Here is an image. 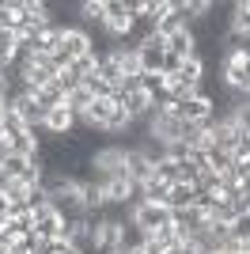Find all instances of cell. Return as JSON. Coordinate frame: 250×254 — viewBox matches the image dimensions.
Instances as JSON below:
<instances>
[{"label": "cell", "instance_id": "4", "mask_svg": "<svg viewBox=\"0 0 250 254\" xmlns=\"http://www.w3.org/2000/svg\"><path fill=\"white\" fill-rule=\"evenodd\" d=\"M11 110L23 118V126L31 129V133H42V126H46V106L38 103L34 95H27V91H19V95H11Z\"/></svg>", "mask_w": 250, "mask_h": 254}, {"label": "cell", "instance_id": "28", "mask_svg": "<svg viewBox=\"0 0 250 254\" xmlns=\"http://www.w3.org/2000/svg\"><path fill=\"white\" fill-rule=\"evenodd\" d=\"M231 254H250V251H231Z\"/></svg>", "mask_w": 250, "mask_h": 254}, {"label": "cell", "instance_id": "11", "mask_svg": "<svg viewBox=\"0 0 250 254\" xmlns=\"http://www.w3.org/2000/svg\"><path fill=\"white\" fill-rule=\"evenodd\" d=\"M189 205H197V190H193L189 182H175V186H171V197H167V209L182 212V209H189Z\"/></svg>", "mask_w": 250, "mask_h": 254}, {"label": "cell", "instance_id": "20", "mask_svg": "<svg viewBox=\"0 0 250 254\" xmlns=\"http://www.w3.org/2000/svg\"><path fill=\"white\" fill-rule=\"evenodd\" d=\"M8 232H15V235L34 232V209H15L8 216Z\"/></svg>", "mask_w": 250, "mask_h": 254}, {"label": "cell", "instance_id": "22", "mask_svg": "<svg viewBox=\"0 0 250 254\" xmlns=\"http://www.w3.org/2000/svg\"><path fill=\"white\" fill-rule=\"evenodd\" d=\"M34 99H38L46 110H57V106H64V91L57 87V80H53L50 87H42V91H34Z\"/></svg>", "mask_w": 250, "mask_h": 254}, {"label": "cell", "instance_id": "29", "mask_svg": "<svg viewBox=\"0 0 250 254\" xmlns=\"http://www.w3.org/2000/svg\"><path fill=\"white\" fill-rule=\"evenodd\" d=\"M212 254H228V251H212Z\"/></svg>", "mask_w": 250, "mask_h": 254}, {"label": "cell", "instance_id": "2", "mask_svg": "<svg viewBox=\"0 0 250 254\" xmlns=\"http://www.w3.org/2000/svg\"><path fill=\"white\" fill-rule=\"evenodd\" d=\"M175 220V212L167 209V205H152V201H136L133 209H129V224H136L140 232L152 239V235L159 232V228H167V224Z\"/></svg>", "mask_w": 250, "mask_h": 254}, {"label": "cell", "instance_id": "16", "mask_svg": "<svg viewBox=\"0 0 250 254\" xmlns=\"http://www.w3.org/2000/svg\"><path fill=\"white\" fill-rule=\"evenodd\" d=\"M15 50H19V34L0 31V72H8L11 64H15Z\"/></svg>", "mask_w": 250, "mask_h": 254}, {"label": "cell", "instance_id": "9", "mask_svg": "<svg viewBox=\"0 0 250 254\" xmlns=\"http://www.w3.org/2000/svg\"><path fill=\"white\" fill-rule=\"evenodd\" d=\"M72 129H76V114L68 110V106H57V110H50V114H46L42 133H50V137H68Z\"/></svg>", "mask_w": 250, "mask_h": 254}, {"label": "cell", "instance_id": "14", "mask_svg": "<svg viewBox=\"0 0 250 254\" xmlns=\"http://www.w3.org/2000/svg\"><path fill=\"white\" fill-rule=\"evenodd\" d=\"M231 34L250 38V0H235L231 4Z\"/></svg>", "mask_w": 250, "mask_h": 254}, {"label": "cell", "instance_id": "27", "mask_svg": "<svg viewBox=\"0 0 250 254\" xmlns=\"http://www.w3.org/2000/svg\"><path fill=\"white\" fill-rule=\"evenodd\" d=\"M189 163L197 171H208V148H189Z\"/></svg>", "mask_w": 250, "mask_h": 254}, {"label": "cell", "instance_id": "21", "mask_svg": "<svg viewBox=\"0 0 250 254\" xmlns=\"http://www.w3.org/2000/svg\"><path fill=\"white\" fill-rule=\"evenodd\" d=\"M231 163H235V156L224 148H216V144H208V171H216V175H228Z\"/></svg>", "mask_w": 250, "mask_h": 254}, {"label": "cell", "instance_id": "12", "mask_svg": "<svg viewBox=\"0 0 250 254\" xmlns=\"http://www.w3.org/2000/svg\"><path fill=\"white\" fill-rule=\"evenodd\" d=\"M0 190H4V197H8V205H11V212L15 209H31V186H23L19 179H4V186H0Z\"/></svg>", "mask_w": 250, "mask_h": 254}, {"label": "cell", "instance_id": "1", "mask_svg": "<svg viewBox=\"0 0 250 254\" xmlns=\"http://www.w3.org/2000/svg\"><path fill=\"white\" fill-rule=\"evenodd\" d=\"M220 84L235 95H250V50H235L220 57Z\"/></svg>", "mask_w": 250, "mask_h": 254}, {"label": "cell", "instance_id": "10", "mask_svg": "<svg viewBox=\"0 0 250 254\" xmlns=\"http://www.w3.org/2000/svg\"><path fill=\"white\" fill-rule=\"evenodd\" d=\"M167 53H175V57H193L197 53V34L189 31V27H178V31L167 34Z\"/></svg>", "mask_w": 250, "mask_h": 254}, {"label": "cell", "instance_id": "26", "mask_svg": "<svg viewBox=\"0 0 250 254\" xmlns=\"http://www.w3.org/2000/svg\"><path fill=\"white\" fill-rule=\"evenodd\" d=\"M42 251H50V254H80L68 239H53V243H42Z\"/></svg>", "mask_w": 250, "mask_h": 254}, {"label": "cell", "instance_id": "6", "mask_svg": "<svg viewBox=\"0 0 250 254\" xmlns=\"http://www.w3.org/2000/svg\"><path fill=\"white\" fill-rule=\"evenodd\" d=\"M118 103L125 106V114L133 122H148V114L156 110V99L148 95L144 87H129V91H118Z\"/></svg>", "mask_w": 250, "mask_h": 254}, {"label": "cell", "instance_id": "3", "mask_svg": "<svg viewBox=\"0 0 250 254\" xmlns=\"http://www.w3.org/2000/svg\"><path fill=\"white\" fill-rule=\"evenodd\" d=\"M171 110L178 114V122H193V126H208L212 122V99L208 95H189L182 103H171Z\"/></svg>", "mask_w": 250, "mask_h": 254}, {"label": "cell", "instance_id": "8", "mask_svg": "<svg viewBox=\"0 0 250 254\" xmlns=\"http://www.w3.org/2000/svg\"><path fill=\"white\" fill-rule=\"evenodd\" d=\"M125 175H129L136 186H144L148 179H156V167H152V159L140 148H125Z\"/></svg>", "mask_w": 250, "mask_h": 254}, {"label": "cell", "instance_id": "13", "mask_svg": "<svg viewBox=\"0 0 250 254\" xmlns=\"http://www.w3.org/2000/svg\"><path fill=\"white\" fill-rule=\"evenodd\" d=\"M95 72L103 76V80L114 87V91H122V87H125V72H122V64H118L110 53H103V57H99V68H95Z\"/></svg>", "mask_w": 250, "mask_h": 254}, {"label": "cell", "instance_id": "25", "mask_svg": "<svg viewBox=\"0 0 250 254\" xmlns=\"http://www.w3.org/2000/svg\"><path fill=\"white\" fill-rule=\"evenodd\" d=\"M27 205H31L34 212L46 209V205H50V190H46V186H34V190H31V201H27Z\"/></svg>", "mask_w": 250, "mask_h": 254}, {"label": "cell", "instance_id": "19", "mask_svg": "<svg viewBox=\"0 0 250 254\" xmlns=\"http://www.w3.org/2000/svg\"><path fill=\"white\" fill-rule=\"evenodd\" d=\"M27 167H31V159H27V156L8 152V156H4V163H0V175H4V179H23V175H27Z\"/></svg>", "mask_w": 250, "mask_h": 254}, {"label": "cell", "instance_id": "5", "mask_svg": "<svg viewBox=\"0 0 250 254\" xmlns=\"http://www.w3.org/2000/svg\"><path fill=\"white\" fill-rule=\"evenodd\" d=\"M64 228H68V220H64L61 212L53 209V205H46V209L34 212V235H38L42 243H53V239H64Z\"/></svg>", "mask_w": 250, "mask_h": 254}, {"label": "cell", "instance_id": "24", "mask_svg": "<svg viewBox=\"0 0 250 254\" xmlns=\"http://www.w3.org/2000/svg\"><path fill=\"white\" fill-rule=\"evenodd\" d=\"M152 239H156V243H159V247H163V251H171V247H175V243H178V235H175V220L167 224V228H159V232H156V235H152Z\"/></svg>", "mask_w": 250, "mask_h": 254}, {"label": "cell", "instance_id": "17", "mask_svg": "<svg viewBox=\"0 0 250 254\" xmlns=\"http://www.w3.org/2000/svg\"><path fill=\"white\" fill-rule=\"evenodd\" d=\"M167 197H171V186L159 179H148L144 186H140V201H152V205H167Z\"/></svg>", "mask_w": 250, "mask_h": 254}, {"label": "cell", "instance_id": "15", "mask_svg": "<svg viewBox=\"0 0 250 254\" xmlns=\"http://www.w3.org/2000/svg\"><path fill=\"white\" fill-rule=\"evenodd\" d=\"M80 27L91 34V27L99 31L103 27V0H83L80 4Z\"/></svg>", "mask_w": 250, "mask_h": 254}, {"label": "cell", "instance_id": "18", "mask_svg": "<svg viewBox=\"0 0 250 254\" xmlns=\"http://www.w3.org/2000/svg\"><path fill=\"white\" fill-rule=\"evenodd\" d=\"M95 103V95H91V91H87V87H76V91H68V95H64V106H68V110H72V114L76 118H83V114H87V106H91Z\"/></svg>", "mask_w": 250, "mask_h": 254}, {"label": "cell", "instance_id": "23", "mask_svg": "<svg viewBox=\"0 0 250 254\" xmlns=\"http://www.w3.org/2000/svg\"><path fill=\"white\" fill-rule=\"evenodd\" d=\"M83 87H87V91H91L95 99H110V95H118V91H114L110 84H106V80H103L99 72H91V76H87V80H83Z\"/></svg>", "mask_w": 250, "mask_h": 254}, {"label": "cell", "instance_id": "7", "mask_svg": "<svg viewBox=\"0 0 250 254\" xmlns=\"http://www.w3.org/2000/svg\"><path fill=\"white\" fill-rule=\"evenodd\" d=\"M205 224H208V212H205V209H197V205H189V209L175 212V235H178V243L193 239V235H197Z\"/></svg>", "mask_w": 250, "mask_h": 254}]
</instances>
